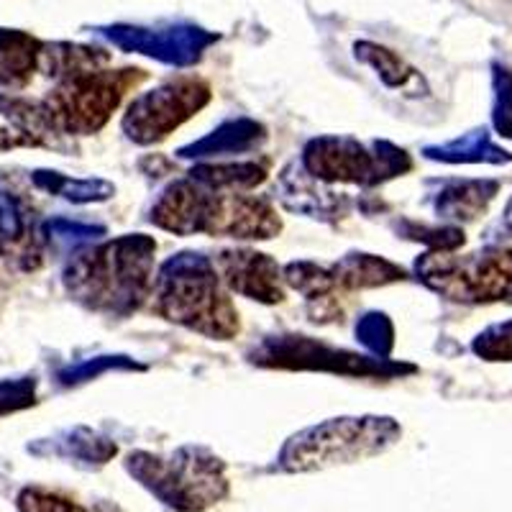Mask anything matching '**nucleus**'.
I'll use <instances>...</instances> for the list:
<instances>
[{"label":"nucleus","mask_w":512,"mask_h":512,"mask_svg":"<svg viewBox=\"0 0 512 512\" xmlns=\"http://www.w3.org/2000/svg\"><path fill=\"white\" fill-rule=\"evenodd\" d=\"M392 441L395 431L390 423H379L374 418L338 420L292 438L282 451V466L287 472H310L331 464H346L379 454Z\"/></svg>","instance_id":"nucleus-1"},{"label":"nucleus","mask_w":512,"mask_h":512,"mask_svg":"<svg viewBox=\"0 0 512 512\" xmlns=\"http://www.w3.org/2000/svg\"><path fill=\"white\" fill-rule=\"evenodd\" d=\"M134 472L167 505L182 512H200L226 495L221 466L210 459H185L180 466H162L144 456L134 464Z\"/></svg>","instance_id":"nucleus-2"},{"label":"nucleus","mask_w":512,"mask_h":512,"mask_svg":"<svg viewBox=\"0 0 512 512\" xmlns=\"http://www.w3.org/2000/svg\"><path fill=\"white\" fill-rule=\"evenodd\" d=\"M21 510L24 512H80L70 502L59 500V497L49 495H36V492H29V495L21 497Z\"/></svg>","instance_id":"nucleus-3"}]
</instances>
